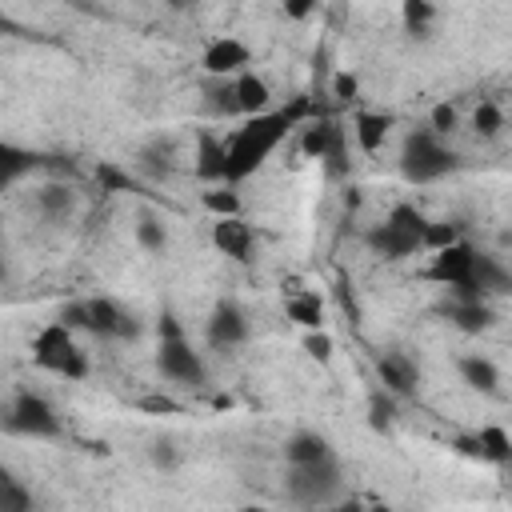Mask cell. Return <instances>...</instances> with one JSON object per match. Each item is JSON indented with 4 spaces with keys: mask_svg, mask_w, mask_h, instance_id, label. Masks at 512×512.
<instances>
[{
    "mask_svg": "<svg viewBox=\"0 0 512 512\" xmlns=\"http://www.w3.org/2000/svg\"><path fill=\"white\" fill-rule=\"evenodd\" d=\"M336 492H340V464H336V456L316 460V464L288 468V496L296 504H304V508H328Z\"/></svg>",
    "mask_w": 512,
    "mask_h": 512,
    "instance_id": "6",
    "label": "cell"
},
{
    "mask_svg": "<svg viewBox=\"0 0 512 512\" xmlns=\"http://www.w3.org/2000/svg\"><path fill=\"white\" fill-rule=\"evenodd\" d=\"M456 448H460L464 456H472V460H480V452H476V432H472V436H460V440H456Z\"/></svg>",
    "mask_w": 512,
    "mask_h": 512,
    "instance_id": "41",
    "label": "cell"
},
{
    "mask_svg": "<svg viewBox=\"0 0 512 512\" xmlns=\"http://www.w3.org/2000/svg\"><path fill=\"white\" fill-rule=\"evenodd\" d=\"M268 100H272V88H268V80L264 76H256L252 68L248 72H240L236 80H232V104H236V112L248 120V116H260V112H268Z\"/></svg>",
    "mask_w": 512,
    "mask_h": 512,
    "instance_id": "14",
    "label": "cell"
},
{
    "mask_svg": "<svg viewBox=\"0 0 512 512\" xmlns=\"http://www.w3.org/2000/svg\"><path fill=\"white\" fill-rule=\"evenodd\" d=\"M376 372H380V384H384L388 396H412L416 384H420V368L400 352L376 356Z\"/></svg>",
    "mask_w": 512,
    "mask_h": 512,
    "instance_id": "13",
    "label": "cell"
},
{
    "mask_svg": "<svg viewBox=\"0 0 512 512\" xmlns=\"http://www.w3.org/2000/svg\"><path fill=\"white\" fill-rule=\"evenodd\" d=\"M136 164H140V172H148V176H168V172H172V160H168L164 152H156V148H144Z\"/></svg>",
    "mask_w": 512,
    "mask_h": 512,
    "instance_id": "38",
    "label": "cell"
},
{
    "mask_svg": "<svg viewBox=\"0 0 512 512\" xmlns=\"http://www.w3.org/2000/svg\"><path fill=\"white\" fill-rule=\"evenodd\" d=\"M84 332H92L96 340H136L144 328L112 296H88L84 300Z\"/></svg>",
    "mask_w": 512,
    "mask_h": 512,
    "instance_id": "9",
    "label": "cell"
},
{
    "mask_svg": "<svg viewBox=\"0 0 512 512\" xmlns=\"http://www.w3.org/2000/svg\"><path fill=\"white\" fill-rule=\"evenodd\" d=\"M472 128H476V136H484V140L500 136V128H504V112H500V104H496V100H480L476 112H472Z\"/></svg>",
    "mask_w": 512,
    "mask_h": 512,
    "instance_id": "30",
    "label": "cell"
},
{
    "mask_svg": "<svg viewBox=\"0 0 512 512\" xmlns=\"http://www.w3.org/2000/svg\"><path fill=\"white\" fill-rule=\"evenodd\" d=\"M332 348H336V344H332V336H328L324 328L304 336V352H308L312 360H320V364H324V360H332Z\"/></svg>",
    "mask_w": 512,
    "mask_h": 512,
    "instance_id": "36",
    "label": "cell"
},
{
    "mask_svg": "<svg viewBox=\"0 0 512 512\" xmlns=\"http://www.w3.org/2000/svg\"><path fill=\"white\" fill-rule=\"evenodd\" d=\"M364 512H392V508H388V504H368Z\"/></svg>",
    "mask_w": 512,
    "mask_h": 512,
    "instance_id": "44",
    "label": "cell"
},
{
    "mask_svg": "<svg viewBox=\"0 0 512 512\" xmlns=\"http://www.w3.org/2000/svg\"><path fill=\"white\" fill-rule=\"evenodd\" d=\"M204 336L212 348H240L248 340V316L236 300H220L212 312H208V324H204Z\"/></svg>",
    "mask_w": 512,
    "mask_h": 512,
    "instance_id": "10",
    "label": "cell"
},
{
    "mask_svg": "<svg viewBox=\"0 0 512 512\" xmlns=\"http://www.w3.org/2000/svg\"><path fill=\"white\" fill-rule=\"evenodd\" d=\"M140 408L152 412V416H176V412H180V404H176L172 396H160V392H156V396H140Z\"/></svg>",
    "mask_w": 512,
    "mask_h": 512,
    "instance_id": "39",
    "label": "cell"
},
{
    "mask_svg": "<svg viewBox=\"0 0 512 512\" xmlns=\"http://www.w3.org/2000/svg\"><path fill=\"white\" fill-rule=\"evenodd\" d=\"M312 12H316V4H308V0H304V4H284V16H292V20H304V16H312Z\"/></svg>",
    "mask_w": 512,
    "mask_h": 512,
    "instance_id": "40",
    "label": "cell"
},
{
    "mask_svg": "<svg viewBox=\"0 0 512 512\" xmlns=\"http://www.w3.org/2000/svg\"><path fill=\"white\" fill-rule=\"evenodd\" d=\"M300 152L308 160H320L332 180L348 176V128L340 120H312V124H304Z\"/></svg>",
    "mask_w": 512,
    "mask_h": 512,
    "instance_id": "5",
    "label": "cell"
},
{
    "mask_svg": "<svg viewBox=\"0 0 512 512\" xmlns=\"http://www.w3.org/2000/svg\"><path fill=\"white\" fill-rule=\"evenodd\" d=\"M308 112V100H296L288 108H276V112H260V116H248L228 140H224V184H240L248 180L280 144L284 136L296 128V120Z\"/></svg>",
    "mask_w": 512,
    "mask_h": 512,
    "instance_id": "1",
    "label": "cell"
},
{
    "mask_svg": "<svg viewBox=\"0 0 512 512\" xmlns=\"http://www.w3.org/2000/svg\"><path fill=\"white\" fill-rule=\"evenodd\" d=\"M136 244L144 252H164L168 248V228H164V220L156 212H140V220H136Z\"/></svg>",
    "mask_w": 512,
    "mask_h": 512,
    "instance_id": "27",
    "label": "cell"
},
{
    "mask_svg": "<svg viewBox=\"0 0 512 512\" xmlns=\"http://www.w3.org/2000/svg\"><path fill=\"white\" fill-rule=\"evenodd\" d=\"M96 180H100V188L104 192H140V180L136 176H128V168H120V164H96Z\"/></svg>",
    "mask_w": 512,
    "mask_h": 512,
    "instance_id": "31",
    "label": "cell"
},
{
    "mask_svg": "<svg viewBox=\"0 0 512 512\" xmlns=\"http://www.w3.org/2000/svg\"><path fill=\"white\" fill-rule=\"evenodd\" d=\"M364 240H368V248H372L376 256H384V260H404V256H416V252H420V232H408V228H400V224H392V220L372 224Z\"/></svg>",
    "mask_w": 512,
    "mask_h": 512,
    "instance_id": "12",
    "label": "cell"
},
{
    "mask_svg": "<svg viewBox=\"0 0 512 512\" xmlns=\"http://www.w3.org/2000/svg\"><path fill=\"white\" fill-rule=\"evenodd\" d=\"M204 72L208 76H220V80H236L240 72H248V64H252V52H248V44L244 40H236V36H216L208 48H204Z\"/></svg>",
    "mask_w": 512,
    "mask_h": 512,
    "instance_id": "11",
    "label": "cell"
},
{
    "mask_svg": "<svg viewBox=\"0 0 512 512\" xmlns=\"http://www.w3.org/2000/svg\"><path fill=\"white\" fill-rule=\"evenodd\" d=\"M456 128H460V112H456V104H436L432 116H428V132L444 140V136H452Z\"/></svg>",
    "mask_w": 512,
    "mask_h": 512,
    "instance_id": "34",
    "label": "cell"
},
{
    "mask_svg": "<svg viewBox=\"0 0 512 512\" xmlns=\"http://www.w3.org/2000/svg\"><path fill=\"white\" fill-rule=\"evenodd\" d=\"M472 264H476V248L468 240H456V244L432 252V260L424 268V280L444 284L452 292V304H472V300H484L476 280H472Z\"/></svg>",
    "mask_w": 512,
    "mask_h": 512,
    "instance_id": "3",
    "label": "cell"
},
{
    "mask_svg": "<svg viewBox=\"0 0 512 512\" xmlns=\"http://www.w3.org/2000/svg\"><path fill=\"white\" fill-rule=\"evenodd\" d=\"M452 168H456V152H452L440 136H432L428 128L408 132L404 152H400V172H404L408 184H432V180H444Z\"/></svg>",
    "mask_w": 512,
    "mask_h": 512,
    "instance_id": "4",
    "label": "cell"
},
{
    "mask_svg": "<svg viewBox=\"0 0 512 512\" xmlns=\"http://www.w3.org/2000/svg\"><path fill=\"white\" fill-rule=\"evenodd\" d=\"M400 16H404V28L412 36H428V24L436 20V4H428V0H404Z\"/></svg>",
    "mask_w": 512,
    "mask_h": 512,
    "instance_id": "29",
    "label": "cell"
},
{
    "mask_svg": "<svg viewBox=\"0 0 512 512\" xmlns=\"http://www.w3.org/2000/svg\"><path fill=\"white\" fill-rule=\"evenodd\" d=\"M36 208H40V216L44 220H68L72 212H76V192L68 188V184H44L40 192H36Z\"/></svg>",
    "mask_w": 512,
    "mask_h": 512,
    "instance_id": "21",
    "label": "cell"
},
{
    "mask_svg": "<svg viewBox=\"0 0 512 512\" xmlns=\"http://www.w3.org/2000/svg\"><path fill=\"white\" fill-rule=\"evenodd\" d=\"M32 364L64 376V380H84L88 376V356L76 344V332H68L60 320H48L36 336H32Z\"/></svg>",
    "mask_w": 512,
    "mask_h": 512,
    "instance_id": "2",
    "label": "cell"
},
{
    "mask_svg": "<svg viewBox=\"0 0 512 512\" xmlns=\"http://www.w3.org/2000/svg\"><path fill=\"white\" fill-rule=\"evenodd\" d=\"M460 380L468 384V388H476V392H484V396H492L496 388H500V368L488 360V356H480V352H468V356H460Z\"/></svg>",
    "mask_w": 512,
    "mask_h": 512,
    "instance_id": "19",
    "label": "cell"
},
{
    "mask_svg": "<svg viewBox=\"0 0 512 512\" xmlns=\"http://www.w3.org/2000/svg\"><path fill=\"white\" fill-rule=\"evenodd\" d=\"M212 244L216 252L232 256V260H248L252 256V228L244 224V216H228L212 224Z\"/></svg>",
    "mask_w": 512,
    "mask_h": 512,
    "instance_id": "15",
    "label": "cell"
},
{
    "mask_svg": "<svg viewBox=\"0 0 512 512\" xmlns=\"http://www.w3.org/2000/svg\"><path fill=\"white\" fill-rule=\"evenodd\" d=\"M204 208H208L216 220H228V216H240L244 200H240V192H236L232 184H216L212 192H204Z\"/></svg>",
    "mask_w": 512,
    "mask_h": 512,
    "instance_id": "28",
    "label": "cell"
},
{
    "mask_svg": "<svg viewBox=\"0 0 512 512\" xmlns=\"http://www.w3.org/2000/svg\"><path fill=\"white\" fill-rule=\"evenodd\" d=\"M236 512H272V508H264V504H244V508H236Z\"/></svg>",
    "mask_w": 512,
    "mask_h": 512,
    "instance_id": "43",
    "label": "cell"
},
{
    "mask_svg": "<svg viewBox=\"0 0 512 512\" xmlns=\"http://www.w3.org/2000/svg\"><path fill=\"white\" fill-rule=\"evenodd\" d=\"M156 368L168 384H184V388H200L208 380V368H204V356L188 344V336H164L156 344Z\"/></svg>",
    "mask_w": 512,
    "mask_h": 512,
    "instance_id": "8",
    "label": "cell"
},
{
    "mask_svg": "<svg viewBox=\"0 0 512 512\" xmlns=\"http://www.w3.org/2000/svg\"><path fill=\"white\" fill-rule=\"evenodd\" d=\"M388 128H392V116L388 112H356L352 116V140L360 144V152H368V156H376L380 148H384V140H388Z\"/></svg>",
    "mask_w": 512,
    "mask_h": 512,
    "instance_id": "16",
    "label": "cell"
},
{
    "mask_svg": "<svg viewBox=\"0 0 512 512\" xmlns=\"http://www.w3.org/2000/svg\"><path fill=\"white\" fill-rule=\"evenodd\" d=\"M196 176L208 184H224V140H216L212 132H204L196 144Z\"/></svg>",
    "mask_w": 512,
    "mask_h": 512,
    "instance_id": "20",
    "label": "cell"
},
{
    "mask_svg": "<svg viewBox=\"0 0 512 512\" xmlns=\"http://www.w3.org/2000/svg\"><path fill=\"white\" fill-rule=\"evenodd\" d=\"M448 320L460 332H484V328H492L496 312L488 308V300H472V304H448Z\"/></svg>",
    "mask_w": 512,
    "mask_h": 512,
    "instance_id": "25",
    "label": "cell"
},
{
    "mask_svg": "<svg viewBox=\"0 0 512 512\" xmlns=\"http://www.w3.org/2000/svg\"><path fill=\"white\" fill-rule=\"evenodd\" d=\"M476 452H480V460L504 468V464L512 460V436H508V428H500V424H484V428L476 432Z\"/></svg>",
    "mask_w": 512,
    "mask_h": 512,
    "instance_id": "22",
    "label": "cell"
},
{
    "mask_svg": "<svg viewBox=\"0 0 512 512\" xmlns=\"http://www.w3.org/2000/svg\"><path fill=\"white\" fill-rule=\"evenodd\" d=\"M148 460H152V468L172 472V468L180 464V452H176V444H172V440H156V444L148 448Z\"/></svg>",
    "mask_w": 512,
    "mask_h": 512,
    "instance_id": "35",
    "label": "cell"
},
{
    "mask_svg": "<svg viewBox=\"0 0 512 512\" xmlns=\"http://www.w3.org/2000/svg\"><path fill=\"white\" fill-rule=\"evenodd\" d=\"M332 96H336L340 104H352V100L360 96V80H356V72H336V80H332Z\"/></svg>",
    "mask_w": 512,
    "mask_h": 512,
    "instance_id": "37",
    "label": "cell"
},
{
    "mask_svg": "<svg viewBox=\"0 0 512 512\" xmlns=\"http://www.w3.org/2000/svg\"><path fill=\"white\" fill-rule=\"evenodd\" d=\"M284 312H288L292 324H300L308 332H320V324H324V304H320L316 292H292L284 300Z\"/></svg>",
    "mask_w": 512,
    "mask_h": 512,
    "instance_id": "23",
    "label": "cell"
},
{
    "mask_svg": "<svg viewBox=\"0 0 512 512\" xmlns=\"http://www.w3.org/2000/svg\"><path fill=\"white\" fill-rule=\"evenodd\" d=\"M0 252H4V236H0Z\"/></svg>",
    "mask_w": 512,
    "mask_h": 512,
    "instance_id": "47",
    "label": "cell"
},
{
    "mask_svg": "<svg viewBox=\"0 0 512 512\" xmlns=\"http://www.w3.org/2000/svg\"><path fill=\"white\" fill-rule=\"evenodd\" d=\"M328 456H332V444H328L320 432H312V428L292 432L288 444H284V460H288V468H296V464H316V460H328Z\"/></svg>",
    "mask_w": 512,
    "mask_h": 512,
    "instance_id": "17",
    "label": "cell"
},
{
    "mask_svg": "<svg viewBox=\"0 0 512 512\" xmlns=\"http://www.w3.org/2000/svg\"><path fill=\"white\" fill-rule=\"evenodd\" d=\"M4 28H8V16H4V12H0V32H4Z\"/></svg>",
    "mask_w": 512,
    "mask_h": 512,
    "instance_id": "45",
    "label": "cell"
},
{
    "mask_svg": "<svg viewBox=\"0 0 512 512\" xmlns=\"http://www.w3.org/2000/svg\"><path fill=\"white\" fill-rule=\"evenodd\" d=\"M312 512H332V504H328V508H312Z\"/></svg>",
    "mask_w": 512,
    "mask_h": 512,
    "instance_id": "46",
    "label": "cell"
},
{
    "mask_svg": "<svg viewBox=\"0 0 512 512\" xmlns=\"http://www.w3.org/2000/svg\"><path fill=\"white\" fill-rule=\"evenodd\" d=\"M32 168H36V156L28 148H16V144L0 140V192L8 184H16L24 172H32Z\"/></svg>",
    "mask_w": 512,
    "mask_h": 512,
    "instance_id": "26",
    "label": "cell"
},
{
    "mask_svg": "<svg viewBox=\"0 0 512 512\" xmlns=\"http://www.w3.org/2000/svg\"><path fill=\"white\" fill-rule=\"evenodd\" d=\"M32 508H36L32 488L12 468L0 464V512H32Z\"/></svg>",
    "mask_w": 512,
    "mask_h": 512,
    "instance_id": "24",
    "label": "cell"
},
{
    "mask_svg": "<svg viewBox=\"0 0 512 512\" xmlns=\"http://www.w3.org/2000/svg\"><path fill=\"white\" fill-rule=\"evenodd\" d=\"M472 280H476V288H480L484 300H488V296H504V292H512V276H508V268H504L496 256H488V252H476Z\"/></svg>",
    "mask_w": 512,
    "mask_h": 512,
    "instance_id": "18",
    "label": "cell"
},
{
    "mask_svg": "<svg viewBox=\"0 0 512 512\" xmlns=\"http://www.w3.org/2000/svg\"><path fill=\"white\" fill-rule=\"evenodd\" d=\"M460 240V228L456 224H424V236H420V248H428V252H440V248H448V244H456Z\"/></svg>",
    "mask_w": 512,
    "mask_h": 512,
    "instance_id": "33",
    "label": "cell"
},
{
    "mask_svg": "<svg viewBox=\"0 0 512 512\" xmlns=\"http://www.w3.org/2000/svg\"><path fill=\"white\" fill-rule=\"evenodd\" d=\"M368 504L364 500H356V496H348V500H340V504H332V512H364Z\"/></svg>",
    "mask_w": 512,
    "mask_h": 512,
    "instance_id": "42",
    "label": "cell"
},
{
    "mask_svg": "<svg viewBox=\"0 0 512 512\" xmlns=\"http://www.w3.org/2000/svg\"><path fill=\"white\" fill-rule=\"evenodd\" d=\"M392 416H396V400L388 392H372L368 396V424L376 432H388L392 428Z\"/></svg>",
    "mask_w": 512,
    "mask_h": 512,
    "instance_id": "32",
    "label": "cell"
},
{
    "mask_svg": "<svg viewBox=\"0 0 512 512\" xmlns=\"http://www.w3.org/2000/svg\"><path fill=\"white\" fill-rule=\"evenodd\" d=\"M4 428H8V432H16V436L48 440V436H60V416H56V408H52L40 392L20 388V392L12 396V404H8Z\"/></svg>",
    "mask_w": 512,
    "mask_h": 512,
    "instance_id": "7",
    "label": "cell"
}]
</instances>
